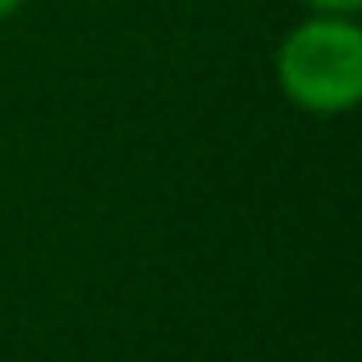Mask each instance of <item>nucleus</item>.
<instances>
[{
	"mask_svg": "<svg viewBox=\"0 0 362 362\" xmlns=\"http://www.w3.org/2000/svg\"><path fill=\"white\" fill-rule=\"evenodd\" d=\"M275 88L308 115H349L362 101V28L344 14H312L275 51Z\"/></svg>",
	"mask_w": 362,
	"mask_h": 362,
	"instance_id": "f257e3e1",
	"label": "nucleus"
},
{
	"mask_svg": "<svg viewBox=\"0 0 362 362\" xmlns=\"http://www.w3.org/2000/svg\"><path fill=\"white\" fill-rule=\"evenodd\" d=\"M303 5H308L312 14H344V18H354L362 9V0H303Z\"/></svg>",
	"mask_w": 362,
	"mask_h": 362,
	"instance_id": "f03ea898",
	"label": "nucleus"
},
{
	"mask_svg": "<svg viewBox=\"0 0 362 362\" xmlns=\"http://www.w3.org/2000/svg\"><path fill=\"white\" fill-rule=\"evenodd\" d=\"M28 0H0V18H9V14H18Z\"/></svg>",
	"mask_w": 362,
	"mask_h": 362,
	"instance_id": "7ed1b4c3",
	"label": "nucleus"
}]
</instances>
